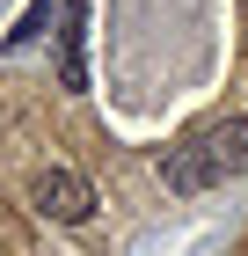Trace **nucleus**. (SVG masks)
<instances>
[{
  "mask_svg": "<svg viewBox=\"0 0 248 256\" xmlns=\"http://www.w3.org/2000/svg\"><path fill=\"white\" fill-rule=\"evenodd\" d=\"M58 80L66 88H88V8L80 0H66V37H58Z\"/></svg>",
  "mask_w": 248,
  "mask_h": 256,
  "instance_id": "3",
  "label": "nucleus"
},
{
  "mask_svg": "<svg viewBox=\"0 0 248 256\" xmlns=\"http://www.w3.org/2000/svg\"><path fill=\"white\" fill-rule=\"evenodd\" d=\"M44 22H51V0H29V8H22V22L7 30V52H22V44H37V37H44Z\"/></svg>",
  "mask_w": 248,
  "mask_h": 256,
  "instance_id": "5",
  "label": "nucleus"
},
{
  "mask_svg": "<svg viewBox=\"0 0 248 256\" xmlns=\"http://www.w3.org/2000/svg\"><path fill=\"white\" fill-rule=\"evenodd\" d=\"M161 183H168L175 198H197V190H212V183H219V168H212V146H205V132L161 154Z\"/></svg>",
  "mask_w": 248,
  "mask_h": 256,
  "instance_id": "2",
  "label": "nucleus"
},
{
  "mask_svg": "<svg viewBox=\"0 0 248 256\" xmlns=\"http://www.w3.org/2000/svg\"><path fill=\"white\" fill-rule=\"evenodd\" d=\"M205 146H212V168H219V183H227V176H241V168H248V118H219V124H205Z\"/></svg>",
  "mask_w": 248,
  "mask_h": 256,
  "instance_id": "4",
  "label": "nucleus"
},
{
  "mask_svg": "<svg viewBox=\"0 0 248 256\" xmlns=\"http://www.w3.org/2000/svg\"><path fill=\"white\" fill-rule=\"evenodd\" d=\"M29 205H37V220H51V227H80V220L95 212V190H88L73 168H37Z\"/></svg>",
  "mask_w": 248,
  "mask_h": 256,
  "instance_id": "1",
  "label": "nucleus"
}]
</instances>
